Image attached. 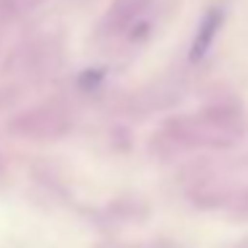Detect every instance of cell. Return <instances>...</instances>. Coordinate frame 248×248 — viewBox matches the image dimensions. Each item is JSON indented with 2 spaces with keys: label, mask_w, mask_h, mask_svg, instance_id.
Instances as JSON below:
<instances>
[{
  "label": "cell",
  "mask_w": 248,
  "mask_h": 248,
  "mask_svg": "<svg viewBox=\"0 0 248 248\" xmlns=\"http://www.w3.org/2000/svg\"><path fill=\"white\" fill-rule=\"evenodd\" d=\"M219 27H221V8H214V11L205 14L203 24H200L198 35H195V43H192V48H189V59L200 62L205 54H208L211 46H214L216 32H219Z\"/></svg>",
  "instance_id": "cell-1"
}]
</instances>
